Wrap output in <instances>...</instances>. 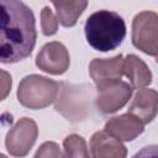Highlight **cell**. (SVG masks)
Listing matches in <instances>:
<instances>
[{
    "mask_svg": "<svg viewBox=\"0 0 158 158\" xmlns=\"http://www.w3.org/2000/svg\"><path fill=\"white\" fill-rule=\"evenodd\" d=\"M36 40L32 10L21 0H1L0 62L11 64L27 58L32 53Z\"/></svg>",
    "mask_w": 158,
    "mask_h": 158,
    "instance_id": "1",
    "label": "cell"
},
{
    "mask_svg": "<svg viewBox=\"0 0 158 158\" xmlns=\"http://www.w3.org/2000/svg\"><path fill=\"white\" fill-rule=\"evenodd\" d=\"M84 31L88 43L94 49L109 52L123 42L126 23L117 12L99 10L86 19Z\"/></svg>",
    "mask_w": 158,
    "mask_h": 158,
    "instance_id": "2",
    "label": "cell"
},
{
    "mask_svg": "<svg viewBox=\"0 0 158 158\" xmlns=\"http://www.w3.org/2000/svg\"><path fill=\"white\" fill-rule=\"evenodd\" d=\"M59 90L60 83L47 77L31 74L20 81L17 88V100L27 109L40 110L54 102Z\"/></svg>",
    "mask_w": 158,
    "mask_h": 158,
    "instance_id": "3",
    "label": "cell"
},
{
    "mask_svg": "<svg viewBox=\"0 0 158 158\" xmlns=\"http://www.w3.org/2000/svg\"><path fill=\"white\" fill-rule=\"evenodd\" d=\"M132 44L158 63V14L142 11L132 21Z\"/></svg>",
    "mask_w": 158,
    "mask_h": 158,
    "instance_id": "4",
    "label": "cell"
},
{
    "mask_svg": "<svg viewBox=\"0 0 158 158\" xmlns=\"http://www.w3.org/2000/svg\"><path fill=\"white\" fill-rule=\"evenodd\" d=\"M98 95L95 104L101 114H114L122 109L132 96L133 88L121 79L107 80L96 84Z\"/></svg>",
    "mask_w": 158,
    "mask_h": 158,
    "instance_id": "5",
    "label": "cell"
},
{
    "mask_svg": "<svg viewBox=\"0 0 158 158\" xmlns=\"http://www.w3.org/2000/svg\"><path fill=\"white\" fill-rule=\"evenodd\" d=\"M38 136L37 123L28 117L20 118L9 130L5 138V147L14 157H25L33 147Z\"/></svg>",
    "mask_w": 158,
    "mask_h": 158,
    "instance_id": "6",
    "label": "cell"
},
{
    "mask_svg": "<svg viewBox=\"0 0 158 158\" xmlns=\"http://www.w3.org/2000/svg\"><path fill=\"white\" fill-rule=\"evenodd\" d=\"M62 89L59 90L56 110L60 112L69 121L84 120L88 115V95L85 91L79 90L77 85L60 83Z\"/></svg>",
    "mask_w": 158,
    "mask_h": 158,
    "instance_id": "7",
    "label": "cell"
},
{
    "mask_svg": "<svg viewBox=\"0 0 158 158\" xmlns=\"http://www.w3.org/2000/svg\"><path fill=\"white\" fill-rule=\"evenodd\" d=\"M70 64V57L65 46L58 41L46 43L37 54L36 65L53 75H60L65 73Z\"/></svg>",
    "mask_w": 158,
    "mask_h": 158,
    "instance_id": "8",
    "label": "cell"
},
{
    "mask_svg": "<svg viewBox=\"0 0 158 158\" xmlns=\"http://www.w3.org/2000/svg\"><path fill=\"white\" fill-rule=\"evenodd\" d=\"M90 156L94 158H123L127 156V149L120 138L104 130L91 136Z\"/></svg>",
    "mask_w": 158,
    "mask_h": 158,
    "instance_id": "9",
    "label": "cell"
},
{
    "mask_svg": "<svg viewBox=\"0 0 158 158\" xmlns=\"http://www.w3.org/2000/svg\"><path fill=\"white\" fill-rule=\"evenodd\" d=\"M105 130L122 142H130L143 132L144 123L136 115L127 112L109 118L105 123Z\"/></svg>",
    "mask_w": 158,
    "mask_h": 158,
    "instance_id": "10",
    "label": "cell"
},
{
    "mask_svg": "<svg viewBox=\"0 0 158 158\" xmlns=\"http://www.w3.org/2000/svg\"><path fill=\"white\" fill-rule=\"evenodd\" d=\"M89 74L95 84L121 79L123 75V56L112 58H95L89 64Z\"/></svg>",
    "mask_w": 158,
    "mask_h": 158,
    "instance_id": "11",
    "label": "cell"
},
{
    "mask_svg": "<svg viewBox=\"0 0 158 158\" xmlns=\"http://www.w3.org/2000/svg\"><path fill=\"white\" fill-rule=\"evenodd\" d=\"M128 112L136 115L143 123H149L158 114V91L153 89H138L133 96Z\"/></svg>",
    "mask_w": 158,
    "mask_h": 158,
    "instance_id": "12",
    "label": "cell"
},
{
    "mask_svg": "<svg viewBox=\"0 0 158 158\" xmlns=\"http://www.w3.org/2000/svg\"><path fill=\"white\" fill-rule=\"evenodd\" d=\"M123 75L130 80L133 89H141L152 83L148 65L136 54H127L123 58Z\"/></svg>",
    "mask_w": 158,
    "mask_h": 158,
    "instance_id": "13",
    "label": "cell"
},
{
    "mask_svg": "<svg viewBox=\"0 0 158 158\" xmlns=\"http://www.w3.org/2000/svg\"><path fill=\"white\" fill-rule=\"evenodd\" d=\"M56 7L58 21L64 27H72L77 23L79 16L88 6V0H51Z\"/></svg>",
    "mask_w": 158,
    "mask_h": 158,
    "instance_id": "14",
    "label": "cell"
},
{
    "mask_svg": "<svg viewBox=\"0 0 158 158\" xmlns=\"http://www.w3.org/2000/svg\"><path fill=\"white\" fill-rule=\"evenodd\" d=\"M63 148H64V154L67 157H72V158H78V157H83L86 158L89 157V151L86 147V142L85 139L75 133H72L69 136H67L63 141Z\"/></svg>",
    "mask_w": 158,
    "mask_h": 158,
    "instance_id": "15",
    "label": "cell"
},
{
    "mask_svg": "<svg viewBox=\"0 0 158 158\" xmlns=\"http://www.w3.org/2000/svg\"><path fill=\"white\" fill-rule=\"evenodd\" d=\"M58 17L54 12L48 7L44 6L41 11V28L44 36H53L58 31Z\"/></svg>",
    "mask_w": 158,
    "mask_h": 158,
    "instance_id": "16",
    "label": "cell"
},
{
    "mask_svg": "<svg viewBox=\"0 0 158 158\" xmlns=\"http://www.w3.org/2000/svg\"><path fill=\"white\" fill-rule=\"evenodd\" d=\"M65 154H63L59 149V146L56 142H44L43 144H41V147L38 148V151L36 152L35 157H63Z\"/></svg>",
    "mask_w": 158,
    "mask_h": 158,
    "instance_id": "17",
    "label": "cell"
},
{
    "mask_svg": "<svg viewBox=\"0 0 158 158\" xmlns=\"http://www.w3.org/2000/svg\"><path fill=\"white\" fill-rule=\"evenodd\" d=\"M1 75H2V81H1V84H2V96L1 98L4 100L7 95V93L11 89V77L5 70H1Z\"/></svg>",
    "mask_w": 158,
    "mask_h": 158,
    "instance_id": "18",
    "label": "cell"
}]
</instances>
